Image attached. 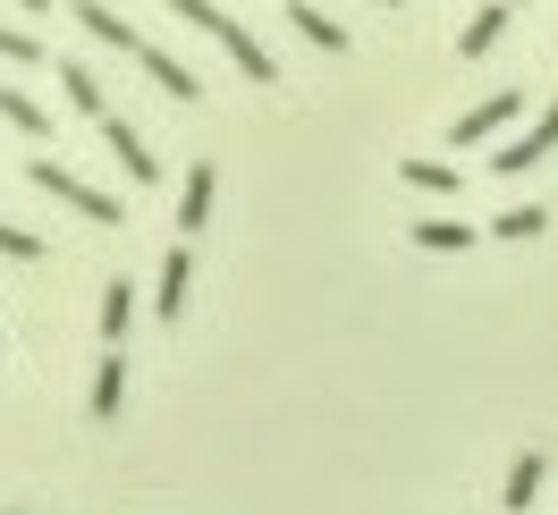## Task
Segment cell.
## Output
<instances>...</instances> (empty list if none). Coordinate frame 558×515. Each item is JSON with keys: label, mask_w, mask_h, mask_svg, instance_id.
<instances>
[{"label": "cell", "mask_w": 558, "mask_h": 515, "mask_svg": "<svg viewBox=\"0 0 558 515\" xmlns=\"http://www.w3.org/2000/svg\"><path fill=\"white\" fill-rule=\"evenodd\" d=\"M60 94H69V102L85 110L94 127H102V119H110V102H102V85H94V69H85V60H60Z\"/></svg>", "instance_id": "4fadbf2b"}, {"label": "cell", "mask_w": 558, "mask_h": 515, "mask_svg": "<svg viewBox=\"0 0 558 515\" xmlns=\"http://www.w3.org/2000/svg\"><path fill=\"white\" fill-rule=\"evenodd\" d=\"M186 287H195V262H186V245H170V254H161V279H153V312L178 321V312H186Z\"/></svg>", "instance_id": "52a82bcc"}, {"label": "cell", "mask_w": 558, "mask_h": 515, "mask_svg": "<svg viewBox=\"0 0 558 515\" xmlns=\"http://www.w3.org/2000/svg\"><path fill=\"white\" fill-rule=\"evenodd\" d=\"M381 9H398V0H381Z\"/></svg>", "instance_id": "603a6c76"}, {"label": "cell", "mask_w": 558, "mask_h": 515, "mask_svg": "<svg viewBox=\"0 0 558 515\" xmlns=\"http://www.w3.org/2000/svg\"><path fill=\"white\" fill-rule=\"evenodd\" d=\"M128 321H136V287H128V279H110V287H102V346L128 339Z\"/></svg>", "instance_id": "9a60e30c"}, {"label": "cell", "mask_w": 558, "mask_h": 515, "mask_svg": "<svg viewBox=\"0 0 558 515\" xmlns=\"http://www.w3.org/2000/svg\"><path fill=\"white\" fill-rule=\"evenodd\" d=\"M0 254H9V262H43V237L17 229V220H0Z\"/></svg>", "instance_id": "ffe728a7"}, {"label": "cell", "mask_w": 558, "mask_h": 515, "mask_svg": "<svg viewBox=\"0 0 558 515\" xmlns=\"http://www.w3.org/2000/svg\"><path fill=\"white\" fill-rule=\"evenodd\" d=\"M26 186H35V195H60V204L69 211H85V220H102V229H119V220H128V204H119V195H102V186H85V177L76 170H60V161H26Z\"/></svg>", "instance_id": "7a4b0ae2"}, {"label": "cell", "mask_w": 558, "mask_h": 515, "mask_svg": "<svg viewBox=\"0 0 558 515\" xmlns=\"http://www.w3.org/2000/svg\"><path fill=\"white\" fill-rule=\"evenodd\" d=\"M508 17H517L508 0H490V9H474V17H465V35H457V60H483L490 42L508 35Z\"/></svg>", "instance_id": "30bf717a"}, {"label": "cell", "mask_w": 558, "mask_h": 515, "mask_svg": "<svg viewBox=\"0 0 558 515\" xmlns=\"http://www.w3.org/2000/svg\"><path fill=\"white\" fill-rule=\"evenodd\" d=\"M102 144H110V152H119V170L136 177V186H153V177H161V161H153V144H144L136 127L119 119V110H110V119H102Z\"/></svg>", "instance_id": "8992f818"}, {"label": "cell", "mask_w": 558, "mask_h": 515, "mask_svg": "<svg viewBox=\"0 0 558 515\" xmlns=\"http://www.w3.org/2000/svg\"><path fill=\"white\" fill-rule=\"evenodd\" d=\"M76 26H85L94 42H110V51H128V60H144V35L128 26V17H119V9H110V0H76Z\"/></svg>", "instance_id": "5b68a950"}, {"label": "cell", "mask_w": 558, "mask_h": 515, "mask_svg": "<svg viewBox=\"0 0 558 515\" xmlns=\"http://www.w3.org/2000/svg\"><path fill=\"white\" fill-rule=\"evenodd\" d=\"M288 26L314 42V51H348V26H339L330 9H314V0H288Z\"/></svg>", "instance_id": "9c48e42d"}, {"label": "cell", "mask_w": 558, "mask_h": 515, "mask_svg": "<svg viewBox=\"0 0 558 515\" xmlns=\"http://www.w3.org/2000/svg\"><path fill=\"white\" fill-rule=\"evenodd\" d=\"M542 474H550V456H533V447L508 465V490H499V499H508V515H524L533 499H542Z\"/></svg>", "instance_id": "8fae6325"}, {"label": "cell", "mask_w": 558, "mask_h": 515, "mask_svg": "<svg viewBox=\"0 0 558 515\" xmlns=\"http://www.w3.org/2000/svg\"><path fill=\"white\" fill-rule=\"evenodd\" d=\"M508 9H517V0H508Z\"/></svg>", "instance_id": "cb8c5ba5"}, {"label": "cell", "mask_w": 558, "mask_h": 515, "mask_svg": "<svg viewBox=\"0 0 558 515\" xmlns=\"http://www.w3.org/2000/svg\"><path fill=\"white\" fill-rule=\"evenodd\" d=\"M550 152H558V102L542 110V119H533L524 136H508V144H499V152H490V170H499V177H517V170H542Z\"/></svg>", "instance_id": "3957f363"}, {"label": "cell", "mask_w": 558, "mask_h": 515, "mask_svg": "<svg viewBox=\"0 0 558 515\" xmlns=\"http://www.w3.org/2000/svg\"><path fill=\"white\" fill-rule=\"evenodd\" d=\"M415 245H423V254H465L474 229H465V220H415Z\"/></svg>", "instance_id": "2e32d148"}, {"label": "cell", "mask_w": 558, "mask_h": 515, "mask_svg": "<svg viewBox=\"0 0 558 515\" xmlns=\"http://www.w3.org/2000/svg\"><path fill=\"white\" fill-rule=\"evenodd\" d=\"M0 119H9V127H26V136H51V119H43V102H26L17 85H0Z\"/></svg>", "instance_id": "ac0fdd59"}, {"label": "cell", "mask_w": 558, "mask_h": 515, "mask_svg": "<svg viewBox=\"0 0 558 515\" xmlns=\"http://www.w3.org/2000/svg\"><path fill=\"white\" fill-rule=\"evenodd\" d=\"M17 9H35V17H43V9H51V0H17Z\"/></svg>", "instance_id": "7402d4cb"}, {"label": "cell", "mask_w": 558, "mask_h": 515, "mask_svg": "<svg viewBox=\"0 0 558 515\" xmlns=\"http://www.w3.org/2000/svg\"><path fill=\"white\" fill-rule=\"evenodd\" d=\"M211 195H220V177H211V161H195V170H186V195H178V229H204Z\"/></svg>", "instance_id": "7c38bea8"}, {"label": "cell", "mask_w": 558, "mask_h": 515, "mask_svg": "<svg viewBox=\"0 0 558 515\" xmlns=\"http://www.w3.org/2000/svg\"><path fill=\"white\" fill-rule=\"evenodd\" d=\"M136 69L153 76V85H161L170 102H195V94H204V85H195V69H186V60H170L161 42H144V60H136Z\"/></svg>", "instance_id": "ba28073f"}, {"label": "cell", "mask_w": 558, "mask_h": 515, "mask_svg": "<svg viewBox=\"0 0 558 515\" xmlns=\"http://www.w3.org/2000/svg\"><path fill=\"white\" fill-rule=\"evenodd\" d=\"M0 60H17V69H35V60H43V42L26 35V26H0Z\"/></svg>", "instance_id": "44dd1931"}, {"label": "cell", "mask_w": 558, "mask_h": 515, "mask_svg": "<svg viewBox=\"0 0 558 515\" xmlns=\"http://www.w3.org/2000/svg\"><path fill=\"white\" fill-rule=\"evenodd\" d=\"M542 229H550V211H542V204H517V211H499V220H490V237H508V245H517V237H542Z\"/></svg>", "instance_id": "e0dca14e"}, {"label": "cell", "mask_w": 558, "mask_h": 515, "mask_svg": "<svg viewBox=\"0 0 558 515\" xmlns=\"http://www.w3.org/2000/svg\"><path fill=\"white\" fill-rule=\"evenodd\" d=\"M517 110H524V94L508 85V94H490V102H474V110H465V119L449 127V144H490L499 127H508V119H517Z\"/></svg>", "instance_id": "277c9868"}, {"label": "cell", "mask_w": 558, "mask_h": 515, "mask_svg": "<svg viewBox=\"0 0 558 515\" xmlns=\"http://www.w3.org/2000/svg\"><path fill=\"white\" fill-rule=\"evenodd\" d=\"M128 406V364H119V346H102V372H94V422Z\"/></svg>", "instance_id": "5bb4252c"}, {"label": "cell", "mask_w": 558, "mask_h": 515, "mask_svg": "<svg viewBox=\"0 0 558 515\" xmlns=\"http://www.w3.org/2000/svg\"><path fill=\"white\" fill-rule=\"evenodd\" d=\"M398 177L423 186V195H457V170H449V161H398Z\"/></svg>", "instance_id": "d6986e66"}, {"label": "cell", "mask_w": 558, "mask_h": 515, "mask_svg": "<svg viewBox=\"0 0 558 515\" xmlns=\"http://www.w3.org/2000/svg\"><path fill=\"white\" fill-rule=\"evenodd\" d=\"M170 9L186 17V26H204V35L220 42V51H229V60H238V69L254 76V85H279V60H271V51H263L254 35H245V26L229 17V9H220V0H170Z\"/></svg>", "instance_id": "6da1fadb"}]
</instances>
